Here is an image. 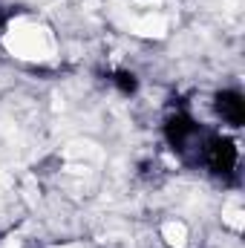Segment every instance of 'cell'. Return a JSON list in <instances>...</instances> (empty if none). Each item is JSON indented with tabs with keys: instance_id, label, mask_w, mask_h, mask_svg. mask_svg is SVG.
<instances>
[{
	"instance_id": "cell-1",
	"label": "cell",
	"mask_w": 245,
	"mask_h": 248,
	"mask_svg": "<svg viewBox=\"0 0 245 248\" xmlns=\"http://www.w3.org/2000/svg\"><path fill=\"white\" fill-rule=\"evenodd\" d=\"M205 156H208L211 170L219 173V176H225V173H231L237 168V144L231 139H225V136H214L208 141V147H205Z\"/></svg>"
},
{
	"instance_id": "cell-3",
	"label": "cell",
	"mask_w": 245,
	"mask_h": 248,
	"mask_svg": "<svg viewBox=\"0 0 245 248\" xmlns=\"http://www.w3.org/2000/svg\"><path fill=\"white\" fill-rule=\"evenodd\" d=\"M193 133H196V124H193L190 116H184V113L168 119V124H165V136H168V141H170L173 147H182Z\"/></svg>"
},
{
	"instance_id": "cell-2",
	"label": "cell",
	"mask_w": 245,
	"mask_h": 248,
	"mask_svg": "<svg viewBox=\"0 0 245 248\" xmlns=\"http://www.w3.org/2000/svg\"><path fill=\"white\" fill-rule=\"evenodd\" d=\"M216 113H219L228 124L240 127V124L245 122V101H243V95H240V93H234V90L219 93V95H216Z\"/></svg>"
},
{
	"instance_id": "cell-5",
	"label": "cell",
	"mask_w": 245,
	"mask_h": 248,
	"mask_svg": "<svg viewBox=\"0 0 245 248\" xmlns=\"http://www.w3.org/2000/svg\"><path fill=\"white\" fill-rule=\"evenodd\" d=\"M3 20H6V17H3V12H0V26H3Z\"/></svg>"
},
{
	"instance_id": "cell-4",
	"label": "cell",
	"mask_w": 245,
	"mask_h": 248,
	"mask_svg": "<svg viewBox=\"0 0 245 248\" xmlns=\"http://www.w3.org/2000/svg\"><path fill=\"white\" fill-rule=\"evenodd\" d=\"M113 84L122 90L124 95H133V93L138 90V81H136L133 72H116V75H113Z\"/></svg>"
}]
</instances>
